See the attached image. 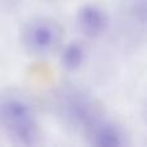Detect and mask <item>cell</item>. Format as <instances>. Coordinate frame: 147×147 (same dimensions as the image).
<instances>
[{
    "mask_svg": "<svg viewBox=\"0 0 147 147\" xmlns=\"http://www.w3.org/2000/svg\"><path fill=\"white\" fill-rule=\"evenodd\" d=\"M84 59H85V52L84 48L79 43H71L65 48L61 57L62 66L69 71H76L81 67Z\"/></svg>",
    "mask_w": 147,
    "mask_h": 147,
    "instance_id": "obj_6",
    "label": "cell"
},
{
    "mask_svg": "<svg viewBox=\"0 0 147 147\" xmlns=\"http://www.w3.org/2000/svg\"><path fill=\"white\" fill-rule=\"evenodd\" d=\"M22 44L34 56H49L62 44L63 28L51 17H36L25 23L22 28Z\"/></svg>",
    "mask_w": 147,
    "mask_h": 147,
    "instance_id": "obj_2",
    "label": "cell"
},
{
    "mask_svg": "<svg viewBox=\"0 0 147 147\" xmlns=\"http://www.w3.org/2000/svg\"><path fill=\"white\" fill-rule=\"evenodd\" d=\"M0 121L9 137L22 146L40 142L41 132L31 105L21 97H5L0 102Z\"/></svg>",
    "mask_w": 147,
    "mask_h": 147,
    "instance_id": "obj_1",
    "label": "cell"
},
{
    "mask_svg": "<svg viewBox=\"0 0 147 147\" xmlns=\"http://www.w3.org/2000/svg\"><path fill=\"white\" fill-rule=\"evenodd\" d=\"M107 14L101 7L85 4L78 12V25L80 31L89 38H96L107 28Z\"/></svg>",
    "mask_w": 147,
    "mask_h": 147,
    "instance_id": "obj_4",
    "label": "cell"
},
{
    "mask_svg": "<svg viewBox=\"0 0 147 147\" xmlns=\"http://www.w3.org/2000/svg\"><path fill=\"white\" fill-rule=\"evenodd\" d=\"M61 109L65 119L75 127L86 128V130L97 121L93 103L85 94L78 90L66 92L62 97Z\"/></svg>",
    "mask_w": 147,
    "mask_h": 147,
    "instance_id": "obj_3",
    "label": "cell"
},
{
    "mask_svg": "<svg viewBox=\"0 0 147 147\" xmlns=\"http://www.w3.org/2000/svg\"><path fill=\"white\" fill-rule=\"evenodd\" d=\"M90 143L97 147H119L125 145V136L117 127L107 121L97 120L88 129Z\"/></svg>",
    "mask_w": 147,
    "mask_h": 147,
    "instance_id": "obj_5",
    "label": "cell"
}]
</instances>
